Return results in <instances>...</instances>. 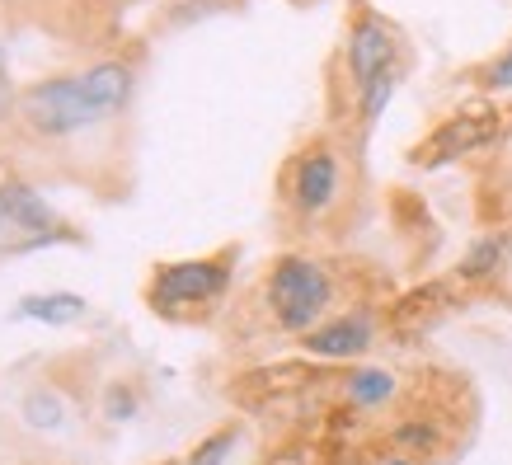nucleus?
<instances>
[{"mask_svg": "<svg viewBox=\"0 0 512 465\" xmlns=\"http://www.w3.org/2000/svg\"><path fill=\"white\" fill-rule=\"evenodd\" d=\"M19 419L29 423V428H38V433H62L66 419H71V409H66V400L52 386H33L29 395L19 400Z\"/></svg>", "mask_w": 512, "mask_h": 465, "instance_id": "12", "label": "nucleus"}, {"mask_svg": "<svg viewBox=\"0 0 512 465\" xmlns=\"http://www.w3.org/2000/svg\"><path fill=\"white\" fill-rule=\"evenodd\" d=\"M235 442H240V428H221V433L202 437L198 447L188 451V465H226L231 461V451H235Z\"/></svg>", "mask_w": 512, "mask_h": 465, "instance_id": "14", "label": "nucleus"}, {"mask_svg": "<svg viewBox=\"0 0 512 465\" xmlns=\"http://www.w3.org/2000/svg\"><path fill=\"white\" fill-rule=\"evenodd\" d=\"M85 296L76 292H33V296H19L15 301V320H33V325H76V320H85Z\"/></svg>", "mask_w": 512, "mask_h": 465, "instance_id": "9", "label": "nucleus"}, {"mask_svg": "<svg viewBox=\"0 0 512 465\" xmlns=\"http://www.w3.org/2000/svg\"><path fill=\"white\" fill-rule=\"evenodd\" d=\"M372 465H414V461H409V456H404V451H386V456H376Z\"/></svg>", "mask_w": 512, "mask_h": 465, "instance_id": "19", "label": "nucleus"}, {"mask_svg": "<svg viewBox=\"0 0 512 465\" xmlns=\"http://www.w3.org/2000/svg\"><path fill=\"white\" fill-rule=\"evenodd\" d=\"M376 320L367 310H348V315H334L325 325H315L311 334H301V348L315 357H329V362H343V357H362L372 348Z\"/></svg>", "mask_w": 512, "mask_h": 465, "instance_id": "8", "label": "nucleus"}, {"mask_svg": "<svg viewBox=\"0 0 512 465\" xmlns=\"http://www.w3.org/2000/svg\"><path fill=\"white\" fill-rule=\"evenodd\" d=\"M62 240V221L33 184L0 174V259H19Z\"/></svg>", "mask_w": 512, "mask_h": 465, "instance_id": "3", "label": "nucleus"}, {"mask_svg": "<svg viewBox=\"0 0 512 465\" xmlns=\"http://www.w3.org/2000/svg\"><path fill=\"white\" fill-rule=\"evenodd\" d=\"M343 62H348V85H353V94H362L381 76L400 71V33L390 29L376 10H357L353 24H348Z\"/></svg>", "mask_w": 512, "mask_h": 465, "instance_id": "6", "label": "nucleus"}, {"mask_svg": "<svg viewBox=\"0 0 512 465\" xmlns=\"http://www.w3.org/2000/svg\"><path fill=\"white\" fill-rule=\"evenodd\" d=\"M498 132H503V113L480 104V109H461L451 113L447 123H437L428 137L414 146V165L423 170H437V165H451V160H466V155L494 146Z\"/></svg>", "mask_w": 512, "mask_h": 465, "instance_id": "5", "label": "nucleus"}, {"mask_svg": "<svg viewBox=\"0 0 512 465\" xmlns=\"http://www.w3.org/2000/svg\"><path fill=\"white\" fill-rule=\"evenodd\" d=\"M104 409H109V423H127L132 414H137V400H132V390L127 386H113L109 400H104Z\"/></svg>", "mask_w": 512, "mask_h": 465, "instance_id": "16", "label": "nucleus"}, {"mask_svg": "<svg viewBox=\"0 0 512 465\" xmlns=\"http://www.w3.org/2000/svg\"><path fill=\"white\" fill-rule=\"evenodd\" d=\"M273 325L287 334H311L315 325H325V310L334 301V282H329L325 264H315L311 254H282L268 268L264 282Z\"/></svg>", "mask_w": 512, "mask_h": 465, "instance_id": "2", "label": "nucleus"}, {"mask_svg": "<svg viewBox=\"0 0 512 465\" xmlns=\"http://www.w3.org/2000/svg\"><path fill=\"white\" fill-rule=\"evenodd\" d=\"M343 395L357 409H381V404L395 400V376L386 367H353L343 376Z\"/></svg>", "mask_w": 512, "mask_h": 465, "instance_id": "11", "label": "nucleus"}, {"mask_svg": "<svg viewBox=\"0 0 512 465\" xmlns=\"http://www.w3.org/2000/svg\"><path fill=\"white\" fill-rule=\"evenodd\" d=\"M15 113V94H10V62H5V43H0V127Z\"/></svg>", "mask_w": 512, "mask_h": 465, "instance_id": "18", "label": "nucleus"}, {"mask_svg": "<svg viewBox=\"0 0 512 465\" xmlns=\"http://www.w3.org/2000/svg\"><path fill=\"white\" fill-rule=\"evenodd\" d=\"M508 235L503 231H489V235H475L470 240V249L461 254V264H456V278L461 282H489L503 273V264H508Z\"/></svg>", "mask_w": 512, "mask_h": 465, "instance_id": "10", "label": "nucleus"}, {"mask_svg": "<svg viewBox=\"0 0 512 465\" xmlns=\"http://www.w3.org/2000/svg\"><path fill=\"white\" fill-rule=\"evenodd\" d=\"M0 5H5V10H24L29 0H0Z\"/></svg>", "mask_w": 512, "mask_h": 465, "instance_id": "20", "label": "nucleus"}, {"mask_svg": "<svg viewBox=\"0 0 512 465\" xmlns=\"http://www.w3.org/2000/svg\"><path fill=\"white\" fill-rule=\"evenodd\" d=\"M480 85H484V90H489V94H503V90H512V43L503 47V52H498L494 62L484 66Z\"/></svg>", "mask_w": 512, "mask_h": 465, "instance_id": "15", "label": "nucleus"}, {"mask_svg": "<svg viewBox=\"0 0 512 465\" xmlns=\"http://www.w3.org/2000/svg\"><path fill=\"white\" fill-rule=\"evenodd\" d=\"M395 442H400V447H419V451H428L437 442L433 437V428H423V423H400V428H395Z\"/></svg>", "mask_w": 512, "mask_h": 465, "instance_id": "17", "label": "nucleus"}, {"mask_svg": "<svg viewBox=\"0 0 512 465\" xmlns=\"http://www.w3.org/2000/svg\"><path fill=\"white\" fill-rule=\"evenodd\" d=\"M132 94H137V66L123 57H109V62H94L85 71H66V76L24 85L15 94V118L24 123L29 137L66 141L123 118Z\"/></svg>", "mask_w": 512, "mask_h": 465, "instance_id": "1", "label": "nucleus"}, {"mask_svg": "<svg viewBox=\"0 0 512 465\" xmlns=\"http://www.w3.org/2000/svg\"><path fill=\"white\" fill-rule=\"evenodd\" d=\"M395 85H400V71H390V76H381L376 85H367V90L357 94V118H362V127H376V118L390 109V99H395Z\"/></svg>", "mask_w": 512, "mask_h": 465, "instance_id": "13", "label": "nucleus"}, {"mask_svg": "<svg viewBox=\"0 0 512 465\" xmlns=\"http://www.w3.org/2000/svg\"><path fill=\"white\" fill-rule=\"evenodd\" d=\"M231 287V259L217 254V259H179V264H160L151 273V287H146V301L156 315H184V310L212 306L221 301Z\"/></svg>", "mask_w": 512, "mask_h": 465, "instance_id": "4", "label": "nucleus"}, {"mask_svg": "<svg viewBox=\"0 0 512 465\" xmlns=\"http://www.w3.org/2000/svg\"><path fill=\"white\" fill-rule=\"evenodd\" d=\"M339 151L329 141H311L306 151L292 160V174H287V202H292L301 217H325L329 207L339 202Z\"/></svg>", "mask_w": 512, "mask_h": 465, "instance_id": "7", "label": "nucleus"}]
</instances>
